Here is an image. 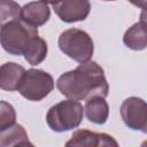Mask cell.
I'll return each instance as SVG.
<instances>
[{"label": "cell", "instance_id": "5b68a950", "mask_svg": "<svg viewBox=\"0 0 147 147\" xmlns=\"http://www.w3.org/2000/svg\"><path fill=\"white\" fill-rule=\"evenodd\" d=\"M54 88L53 77L40 69L25 71L18 86L20 94L30 101H40L46 98Z\"/></svg>", "mask_w": 147, "mask_h": 147}, {"label": "cell", "instance_id": "8fae6325", "mask_svg": "<svg viewBox=\"0 0 147 147\" xmlns=\"http://www.w3.org/2000/svg\"><path fill=\"white\" fill-rule=\"evenodd\" d=\"M123 42L133 51H142L147 47V23L139 21L130 26L124 36Z\"/></svg>", "mask_w": 147, "mask_h": 147}, {"label": "cell", "instance_id": "d6986e66", "mask_svg": "<svg viewBox=\"0 0 147 147\" xmlns=\"http://www.w3.org/2000/svg\"><path fill=\"white\" fill-rule=\"evenodd\" d=\"M40 1H42V2H45V3H51V5H55L56 2H59L60 0H40Z\"/></svg>", "mask_w": 147, "mask_h": 147}, {"label": "cell", "instance_id": "52a82bcc", "mask_svg": "<svg viewBox=\"0 0 147 147\" xmlns=\"http://www.w3.org/2000/svg\"><path fill=\"white\" fill-rule=\"evenodd\" d=\"M59 18L65 23L84 21L91 10L90 0H60L53 5Z\"/></svg>", "mask_w": 147, "mask_h": 147}, {"label": "cell", "instance_id": "5bb4252c", "mask_svg": "<svg viewBox=\"0 0 147 147\" xmlns=\"http://www.w3.org/2000/svg\"><path fill=\"white\" fill-rule=\"evenodd\" d=\"M24 59L28 63H30L31 65H37L39 63H41L46 55H47V44L46 41L40 38V37H34L29 46L26 47L25 52H24Z\"/></svg>", "mask_w": 147, "mask_h": 147}, {"label": "cell", "instance_id": "ac0fdd59", "mask_svg": "<svg viewBox=\"0 0 147 147\" xmlns=\"http://www.w3.org/2000/svg\"><path fill=\"white\" fill-rule=\"evenodd\" d=\"M140 21L147 23V6L144 7L142 10H141V13H140Z\"/></svg>", "mask_w": 147, "mask_h": 147}, {"label": "cell", "instance_id": "3957f363", "mask_svg": "<svg viewBox=\"0 0 147 147\" xmlns=\"http://www.w3.org/2000/svg\"><path fill=\"white\" fill-rule=\"evenodd\" d=\"M83 115L84 109L80 102L70 99L51 107L46 115V122L53 131L64 132L79 126Z\"/></svg>", "mask_w": 147, "mask_h": 147}, {"label": "cell", "instance_id": "6da1fadb", "mask_svg": "<svg viewBox=\"0 0 147 147\" xmlns=\"http://www.w3.org/2000/svg\"><path fill=\"white\" fill-rule=\"evenodd\" d=\"M56 87L62 95L74 100L106 98L109 92L105 71L94 61L80 63L75 70L62 74L56 82Z\"/></svg>", "mask_w": 147, "mask_h": 147}, {"label": "cell", "instance_id": "7a4b0ae2", "mask_svg": "<svg viewBox=\"0 0 147 147\" xmlns=\"http://www.w3.org/2000/svg\"><path fill=\"white\" fill-rule=\"evenodd\" d=\"M38 36V26L29 24L22 17L1 24L2 48L11 55H23L30 41Z\"/></svg>", "mask_w": 147, "mask_h": 147}, {"label": "cell", "instance_id": "2e32d148", "mask_svg": "<svg viewBox=\"0 0 147 147\" xmlns=\"http://www.w3.org/2000/svg\"><path fill=\"white\" fill-rule=\"evenodd\" d=\"M16 113L11 105L6 101L0 102V131H3L15 124Z\"/></svg>", "mask_w": 147, "mask_h": 147}, {"label": "cell", "instance_id": "4fadbf2b", "mask_svg": "<svg viewBox=\"0 0 147 147\" xmlns=\"http://www.w3.org/2000/svg\"><path fill=\"white\" fill-rule=\"evenodd\" d=\"M9 146H33L25 132L24 127L20 124H14L10 127L1 131L0 133V147Z\"/></svg>", "mask_w": 147, "mask_h": 147}, {"label": "cell", "instance_id": "9a60e30c", "mask_svg": "<svg viewBox=\"0 0 147 147\" xmlns=\"http://www.w3.org/2000/svg\"><path fill=\"white\" fill-rule=\"evenodd\" d=\"M22 17V8L13 0H1L0 2V22L5 24L9 21Z\"/></svg>", "mask_w": 147, "mask_h": 147}, {"label": "cell", "instance_id": "9c48e42d", "mask_svg": "<svg viewBox=\"0 0 147 147\" xmlns=\"http://www.w3.org/2000/svg\"><path fill=\"white\" fill-rule=\"evenodd\" d=\"M25 71L26 70L22 65L15 62H7L2 64L0 69V87L10 92L18 90Z\"/></svg>", "mask_w": 147, "mask_h": 147}, {"label": "cell", "instance_id": "e0dca14e", "mask_svg": "<svg viewBox=\"0 0 147 147\" xmlns=\"http://www.w3.org/2000/svg\"><path fill=\"white\" fill-rule=\"evenodd\" d=\"M132 5L137 6V7H140V8H144L147 6V0H129Z\"/></svg>", "mask_w": 147, "mask_h": 147}, {"label": "cell", "instance_id": "8992f818", "mask_svg": "<svg viewBox=\"0 0 147 147\" xmlns=\"http://www.w3.org/2000/svg\"><path fill=\"white\" fill-rule=\"evenodd\" d=\"M121 117L129 129L147 133V102L142 99H125L121 106Z\"/></svg>", "mask_w": 147, "mask_h": 147}, {"label": "cell", "instance_id": "ba28073f", "mask_svg": "<svg viewBox=\"0 0 147 147\" xmlns=\"http://www.w3.org/2000/svg\"><path fill=\"white\" fill-rule=\"evenodd\" d=\"M65 146H94V147H100V146H114L117 147L118 142L109 134L107 133H98L88 130H76L70 140L65 142Z\"/></svg>", "mask_w": 147, "mask_h": 147}, {"label": "cell", "instance_id": "ffe728a7", "mask_svg": "<svg viewBox=\"0 0 147 147\" xmlns=\"http://www.w3.org/2000/svg\"><path fill=\"white\" fill-rule=\"evenodd\" d=\"M107 1H113V0H107Z\"/></svg>", "mask_w": 147, "mask_h": 147}, {"label": "cell", "instance_id": "30bf717a", "mask_svg": "<svg viewBox=\"0 0 147 147\" xmlns=\"http://www.w3.org/2000/svg\"><path fill=\"white\" fill-rule=\"evenodd\" d=\"M51 16L47 3L42 1H32L22 7V18L34 26L45 24Z\"/></svg>", "mask_w": 147, "mask_h": 147}, {"label": "cell", "instance_id": "277c9868", "mask_svg": "<svg viewBox=\"0 0 147 147\" xmlns=\"http://www.w3.org/2000/svg\"><path fill=\"white\" fill-rule=\"evenodd\" d=\"M57 45L65 55L79 63L90 61L94 51L91 37L79 29L63 31L59 37Z\"/></svg>", "mask_w": 147, "mask_h": 147}, {"label": "cell", "instance_id": "7c38bea8", "mask_svg": "<svg viewBox=\"0 0 147 147\" xmlns=\"http://www.w3.org/2000/svg\"><path fill=\"white\" fill-rule=\"evenodd\" d=\"M84 111L90 122L94 124H105L109 116V106L105 98L93 96L86 101Z\"/></svg>", "mask_w": 147, "mask_h": 147}]
</instances>
